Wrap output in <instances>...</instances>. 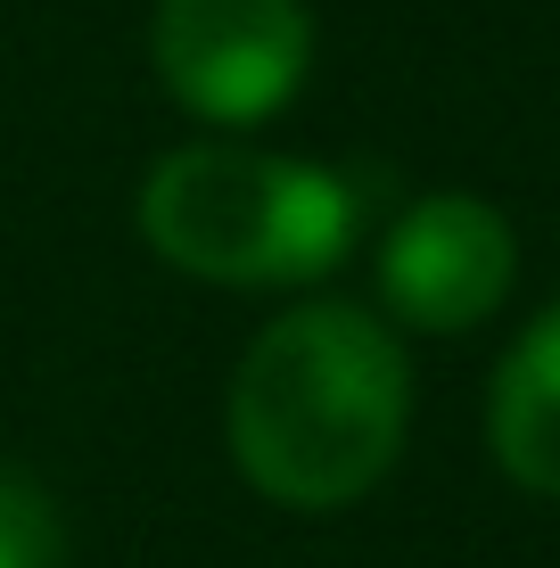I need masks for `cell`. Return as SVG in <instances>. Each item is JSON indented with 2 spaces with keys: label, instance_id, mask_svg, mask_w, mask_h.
<instances>
[{
  "label": "cell",
  "instance_id": "1",
  "mask_svg": "<svg viewBox=\"0 0 560 568\" xmlns=\"http://www.w3.org/2000/svg\"><path fill=\"white\" fill-rule=\"evenodd\" d=\"M413 363L388 313L305 297L247 338L223 396V445L240 478L281 511H346L404 454Z\"/></svg>",
  "mask_w": 560,
  "mask_h": 568
},
{
  "label": "cell",
  "instance_id": "2",
  "mask_svg": "<svg viewBox=\"0 0 560 568\" xmlns=\"http://www.w3.org/2000/svg\"><path fill=\"white\" fill-rule=\"evenodd\" d=\"M132 223L149 256L206 288H305L346 264L363 231V190L314 156L190 141L149 165Z\"/></svg>",
  "mask_w": 560,
  "mask_h": 568
},
{
  "label": "cell",
  "instance_id": "3",
  "mask_svg": "<svg viewBox=\"0 0 560 568\" xmlns=\"http://www.w3.org/2000/svg\"><path fill=\"white\" fill-rule=\"evenodd\" d=\"M149 67L215 132H247L297 100L314 74V9L305 0H157Z\"/></svg>",
  "mask_w": 560,
  "mask_h": 568
},
{
  "label": "cell",
  "instance_id": "4",
  "mask_svg": "<svg viewBox=\"0 0 560 568\" xmlns=\"http://www.w3.org/2000/svg\"><path fill=\"white\" fill-rule=\"evenodd\" d=\"M511 281H519V231L503 223V206L470 199V190H429L379 231V313L396 329L461 338L503 313Z\"/></svg>",
  "mask_w": 560,
  "mask_h": 568
},
{
  "label": "cell",
  "instance_id": "5",
  "mask_svg": "<svg viewBox=\"0 0 560 568\" xmlns=\"http://www.w3.org/2000/svg\"><path fill=\"white\" fill-rule=\"evenodd\" d=\"M487 445L511 486L560 503V305H544L511 338L487 387Z\"/></svg>",
  "mask_w": 560,
  "mask_h": 568
},
{
  "label": "cell",
  "instance_id": "6",
  "mask_svg": "<svg viewBox=\"0 0 560 568\" xmlns=\"http://www.w3.org/2000/svg\"><path fill=\"white\" fill-rule=\"evenodd\" d=\"M0 568H67V519L26 469H0Z\"/></svg>",
  "mask_w": 560,
  "mask_h": 568
}]
</instances>
